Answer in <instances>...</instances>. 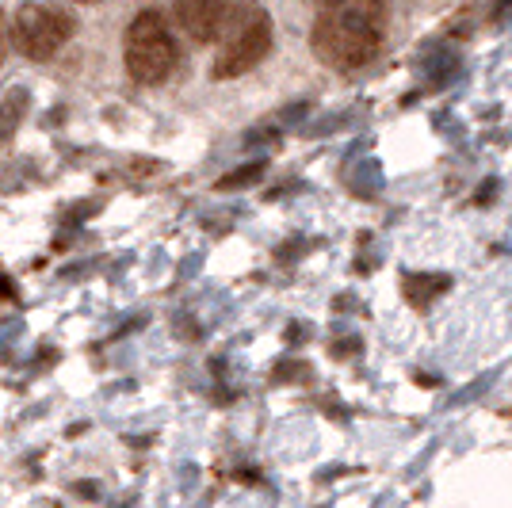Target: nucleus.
<instances>
[{"label":"nucleus","mask_w":512,"mask_h":508,"mask_svg":"<svg viewBox=\"0 0 512 508\" xmlns=\"http://www.w3.org/2000/svg\"><path fill=\"white\" fill-rule=\"evenodd\" d=\"M264 176V161H253V165H241V169H234L230 176H222L214 188L218 191H237V188H253L256 180Z\"/></svg>","instance_id":"9"},{"label":"nucleus","mask_w":512,"mask_h":508,"mask_svg":"<svg viewBox=\"0 0 512 508\" xmlns=\"http://www.w3.org/2000/svg\"><path fill=\"white\" fill-rule=\"evenodd\" d=\"M440 291H448V276H409L406 279V295L421 306L428 302L432 295H440Z\"/></svg>","instance_id":"8"},{"label":"nucleus","mask_w":512,"mask_h":508,"mask_svg":"<svg viewBox=\"0 0 512 508\" xmlns=\"http://www.w3.org/2000/svg\"><path fill=\"white\" fill-rule=\"evenodd\" d=\"M85 4H88V0H85Z\"/></svg>","instance_id":"11"},{"label":"nucleus","mask_w":512,"mask_h":508,"mask_svg":"<svg viewBox=\"0 0 512 508\" xmlns=\"http://www.w3.org/2000/svg\"><path fill=\"white\" fill-rule=\"evenodd\" d=\"M27 107H31V92H27V88H12V92L0 100V146L16 138L23 115H27Z\"/></svg>","instance_id":"6"},{"label":"nucleus","mask_w":512,"mask_h":508,"mask_svg":"<svg viewBox=\"0 0 512 508\" xmlns=\"http://www.w3.org/2000/svg\"><path fill=\"white\" fill-rule=\"evenodd\" d=\"M321 12H356V16H371L383 20L386 0H318Z\"/></svg>","instance_id":"7"},{"label":"nucleus","mask_w":512,"mask_h":508,"mask_svg":"<svg viewBox=\"0 0 512 508\" xmlns=\"http://www.w3.org/2000/svg\"><path fill=\"white\" fill-rule=\"evenodd\" d=\"M4 54H8V27H4V12H0V62H4Z\"/></svg>","instance_id":"10"},{"label":"nucleus","mask_w":512,"mask_h":508,"mask_svg":"<svg viewBox=\"0 0 512 508\" xmlns=\"http://www.w3.org/2000/svg\"><path fill=\"white\" fill-rule=\"evenodd\" d=\"M77 23L62 8H50V4H20L16 8V20H12V43L23 58L31 62H50L69 39H73Z\"/></svg>","instance_id":"4"},{"label":"nucleus","mask_w":512,"mask_h":508,"mask_svg":"<svg viewBox=\"0 0 512 508\" xmlns=\"http://www.w3.org/2000/svg\"><path fill=\"white\" fill-rule=\"evenodd\" d=\"M180 62L169 23L157 8H142L127 27V69L138 85H161Z\"/></svg>","instance_id":"3"},{"label":"nucleus","mask_w":512,"mask_h":508,"mask_svg":"<svg viewBox=\"0 0 512 508\" xmlns=\"http://www.w3.org/2000/svg\"><path fill=\"white\" fill-rule=\"evenodd\" d=\"M314 54L329 69H363L383 46V20L356 16V12H321L310 31Z\"/></svg>","instance_id":"2"},{"label":"nucleus","mask_w":512,"mask_h":508,"mask_svg":"<svg viewBox=\"0 0 512 508\" xmlns=\"http://www.w3.org/2000/svg\"><path fill=\"white\" fill-rule=\"evenodd\" d=\"M272 16L264 4H237L230 12V20L218 35V50L211 58V81H234V77H245L249 69L268 58L272 50Z\"/></svg>","instance_id":"1"},{"label":"nucleus","mask_w":512,"mask_h":508,"mask_svg":"<svg viewBox=\"0 0 512 508\" xmlns=\"http://www.w3.org/2000/svg\"><path fill=\"white\" fill-rule=\"evenodd\" d=\"M230 0H172V16L192 43H214L230 20Z\"/></svg>","instance_id":"5"}]
</instances>
